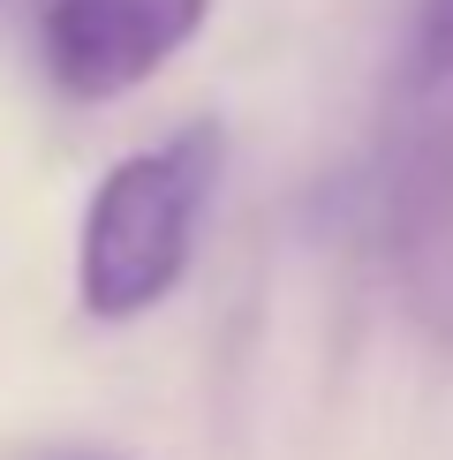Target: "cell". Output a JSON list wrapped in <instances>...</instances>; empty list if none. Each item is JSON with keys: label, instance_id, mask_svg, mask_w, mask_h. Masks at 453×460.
Listing matches in <instances>:
<instances>
[{"label": "cell", "instance_id": "obj_1", "mask_svg": "<svg viewBox=\"0 0 453 460\" xmlns=\"http://www.w3.org/2000/svg\"><path fill=\"white\" fill-rule=\"evenodd\" d=\"M219 166H226V128L212 113H197L166 144L121 159L91 189L84 234H76V295L99 324H129L182 287Z\"/></svg>", "mask_w": 453, "mask_h": 460}, {"label": "cell", "instance_id": "obj_2", "mask_svg": "<svg viewBox=\"0 0 453 460\" xmlns=\"http://www.w3.org/2000/svg\"><path fill=\"white\" fill-rule=\"evenodd\" d=\"M204 15H212V0H46L38 61L61 99L106 106L151 84L204 31Z\"/></svg>", "mask_w": 453, "mask_h": 460}, {"label": "cell", "instance_id": "obj_3", "mask_svg": "<svg viewBox=\"0 0 453 460\" xmlns=\"http://www.w3.org/2000/svg\"><path fill=\"white\" fill-rule=\"evenodd\" d=\"M370 242L408 310L453 340V144L393 121L370 174Z\"/></svg>", "mask_w": 453, "mask_h": 460}, {"label": "cell", "instance_id": "obj_4", "mask_svg": "<svg viewBox=\"0 0 453 460\" xmlns=\"http://www.w3.org/2000/svg\"><path fill=\"white\" fill-rule=\"evenodd\" d=\"M393 121L415 128V137H431V144H453V0H423L415 8Z\"/></svg>", "mask_w": 453, "mask_h": 460}]
</instances>
